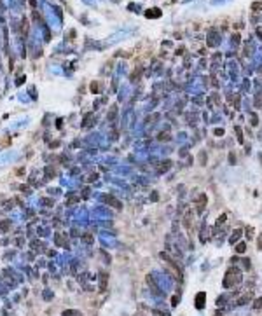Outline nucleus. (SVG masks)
<instances>
[{
    "label": "nucleus",
    "mask_w": 262,
    "mask_h": 316,
    "mask_svg": "<svg viewBox=\"0 0 262 316\" xmlns=\"http://www.w3.org/2000/svg\"><path fill=\"white\" fill-rule=\"evenodd\" d=\"M177 302H178V297H173V301H171V304H173V306H177Z\"/></svg>",
    "instance_id": "6ab92c4d"
},
{
    "label": "nucleus",
    "mask_w": 262,
    "mask_h": 316,
    "mask_svg": "<svg viewBox=\"0 0 262 316\" xmlns=\"http://www.w3.org/2000/svg\"><path fill=\"white\" fill-rule=\"evenodd\" d=\"M170 168H171V161H166V162H163V164L159 166V171H161V173H164V171H168Z\"/></svg>",
    "instance_id": "423d86ee"
},
{
    "label": "nucleus",
    "mask_w": 262,
    "mask_h": 316,
    "mask_svg": "<svg viewBox=\"0 0 262 316\" xmlns=\"http://www.w3.org/2000/svg\"><path fill=\"white\" fill-rule=\"evenodd\" d=\"M105 201H107L108 204H112L114 208L121 210V203H117V199H116V198H112V196H107V198H105Z\"/></svg>",
    "instance_id": "39448f33"
},
{
    "label": "nucleus",
    "mask_w": 262,
    "mask_h": 316,
    "mask_svg": "<svg viewBox=\"0 0 262 316\" xmlns=\"http://www.w3.org/2000/svg\"><path fill=\"white\" fill-rule=\"evenodd\" d=\"M183 225H185V229H191V227H192V211H191V210L185 211V217H183Z\"/></svg>",
    "instance_id": "20e7f679"
},
{
    "label": "nucleus",
    "mask_w": 262,
    "mask_h": 316,
    "mask_svg": "<svg viewBox=\"0 0 262 316\" xmlns=\"http://www.w3.org/2000/svg\"><path fill=\"white\" fill-rule=\"evenodd\" d=\"M9 225H11V222H7V220H5V222H2V224H0V229H2V231H7L5 227H9Z\"/></svg>",
    "instance_id": "4468645a"
},
{
    "label": "nucleus",
    "mask_w": 262,
    "mask_h": 316,
    "mask_svg": "<svg viewBox=\"0 0 262 316\" xmlns=\"http://www.w3.org/2000/svg\"><path fill=\"white\" fill-rule=\"evenodd\" d=\"M247 236H248V237H253V231H252V229H248V231H247Z\"/></svg>",
    "instance_id": "a211bd4d"
},
{
    "label": "nucleus",
    "mask_w": 262,
    "mask_h": 316,
    "mask_svg": "<svg viewBox=\"0 0 262 316\" xmlns=\"http://www.w3.org/2000/svg\"><path fill=\"white\" fill-rule=\"evenodd\" d=\"M261 7H262V5H261V4H259V2H255V4H253V11H259Z\"/></svg>",
    "instance_id": "f3484780"
},
{
    "label": "nucleus",
    "mask_w": 262,
    "mask_h": 316,
    "mask_svg": "<svg viewBox=\"0 0 262 316\" xmlns=\"http://www.w3.org/2000/svg\"><path fill=\"white\" fill-rule=\"evenodd\" d=\"M91 91H93V93H98V91H100V89H98V84H96V82H93V84H91Z\"/></svg>",
    "instance_id": "2eb2a0df"
},
{
    "label": "nucleus",
    "mask_w": 262,
    "mask_h": 316,
    "mask_svg": "<svg viewBox=\"0 0 262 316\" xmlns=\"http://www.w3.org/2000/svg\"><path fill=\"white\" fill-rule=\"evenodd\" d=\"M105 285H107V273H102L100 274V287H102V290L105 288Z\"/></svg>",
    "instance_id": "0eeeda50"
},
{
    "label": "nucleus",
    "mask_w": 262,
    "mask_h": 316,
    "mask_svg": "<svg viewBox=\"0 0 262 316\" xmlns=\"http://www.w3.org/2000/svg\"><path fill=\"white\" fill-rule=\"evenodd\" d=\"M159 140H170V134L166 133V134H159Z\"/></svg>",
    "instance_id": "dca6fc26"
},
{
    "label": "nucleus",
    "mask_w": 262,
    "mask_h": 316,
    "mask_svg": "<svg viewBox=\"0 0 262 316\" xmlns=\"http://www.w3.org/2000/svg\"><path fill=\"white\" fill-rule=\"evenodd\" d=\"M206 201H208L206 194H201V196L197 198V201H196V210H197V213H201V211L205 210V204H206Z\"/></svg>",
    "instance_id": "f03ea898"
},
{
    "label": "nucleus",
    "mask_w": 262,
    "mask_h": 316,
    "mask_svg": "<svg viewBox=\"0 0 262 316\" xmlns=\"http://www.w3.org/2000/svg\"><path fill=\"white\" fill-rule=\"evenodd\" d=\"M241 281V273H239V269H229L227 271V274L224 278V287L225 288H231V287H234Z\"/></svg>",
    "instance_id": "f257e3e1"
},
{
    "label": "nucleus",
    "mask_w": 262,
    "mask_h": 316,
    "mask_svg": "<svg viewBox=\"0 0 262 316\" xmlns=\"http://www.w3.org/2000/svg\"><path fill=\"white\" fill-rule=\"evenodd\" d=\"M205 299H206V293H205V292H199L196 295V307L197 309H203V307H205Z\"/></svg>",
    "instance_id": "7ed1b4c3"
},
{
    "label": "nucleus",
    "mask_w": 262,
    "mask_h": 316,
    "mask_svg": "<svg viewBox=\"0 0 262 316\" xmlns=\"http://www.w3.org/2000/svg\"><path fill=\"white\" fill-rule=\"evenodd\" d=\"M239 236H241V231H234V234H233V237H231V243L234 245V241H236V239H238Z\"/></svg>",
    "instance_id": "f8f14e48"
},
{
    "label": "nucleus",
    "mask_w": 262,
    "mask_h": 316,
    "mask_svg": "<svg viewBox=\"0 0 262 316\" xmlns=\"http://www.w3.org/2000/svg\"><path fill=\"white\" fill-rule=\"evenodd\" d=\"M262 307V297H257L255 302H253V309H261Z\"/></svg>",
    "instance_id": "1a4fd4ad"
},
{
    "label": "nucleus",
    "mask_w": 262,
    "mask_h": 316,
    "mask_svg": "<svg viewBox=\"0 0 262 316\" xmlns=\"http://www.w3.org/2000/svg\"><path fill=\"white\" fill-rule=\"evenodd\" d=\"M159 14H161V11H159V9H154V11H147V16H149V18H150V16H159Z\"/></svg>",
    "instance_id": "ddd939ff"
},
{
    "label": "nucleus",
    "mask_w": 262,
    "mask_h": 316,
    "mask_svg": "<svg viewBox=\"0 0 262 316\" xmlns=\"http://www.w3.org/2000/svg\"><path fill=\"white\" fill-rule=\"evenodd\" d=\"M250 299H252V293H245V295H243V297H241V299L238 301V304L241 306V304H245L247 301H250Z\"/></svg>",
    "instance_id": "6e6552de"
},
{
    "label": "nucleus",
    "mask_w": 262,
    "mask_h": 316,
    "mask_svg": "<svg viewBox=\"0 0 262 316\" xmlns=\"http://www.w3.org/2000/svg\"><path fill=\"white\" fill-rule=\"evenodd\" d=\"M245 250H247V245H245V243H239V245L236 246V251H238V253H243Z\"/></svg>",
    "instance_id": "9d476101"
},
{
    "label": "nucleus",
    "mask_w": 262,
    "mask_h": 316,
    "mask_svg": "<svg viewBox=\"0 0 262 316\" xmlns=\"http://www.w3.org/2000/svg\"><path fill=\"white\" fill-rule=\"evenodd\" d=\"M236 134H238V142L243 143V134H241V128H236Z\"/></svg>",
    "instance_id": "9b49d317"
}]
</instances>
